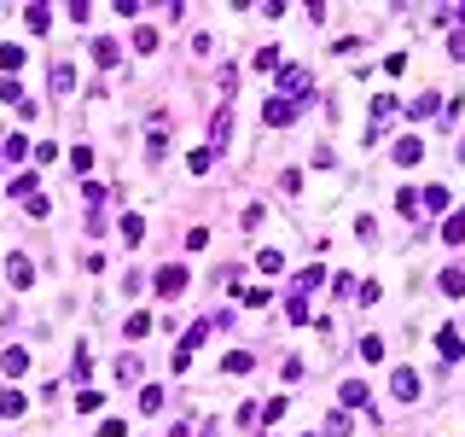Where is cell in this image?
Masks as SVG:
<instances>
[{"instance_id":"8","label":"cell","mask_w":465,"mask_h":437,"mask_svg":"<svg viewBox=\"0 0 465 437\" xmlns=\"http://www.w3.org/2000/svg\"><path fill=\"white\" fill-rule=\"evenodd\" d=\"M343 402H349V408H367V402H372V391H367L361 379H349V385H343Z\"/></svg>"},{"instance_id":"12","label":"cell","mask_w":465,"mask_h":437,"mask_svg":"<svg viewBox=\"0 0 465 437\" xmlns=\"http://www.w3.org/2000/svg\"><path fill=\"white\" fill-rule=\"evenodd\" d=\"M221 362H227V374H251V367H256V362H251V350H227Z\"/></svg>"},{"instance_id":"15","label":"cell","mask_w":465,"mask_h":437,"mask_svg":"<svg viewBox=\"0 0 465 437\" xmlns=\"http://www.w3.org/2000/svg\"><path fill=\"white\" fill-rule=\"evenodd\" d=\"M419 204H425V210H448V187H425Z\"/></svg>"},{"instance_id":"4","label":"cell","mask_w":465,"mask_h":437,"mask_svg":"<svg viewBox=\"0 0 465 437\" xmlns=\"http://www.w3.org/2000/svg\"><path fill=\"white\" fill-rule=\"evenodd\" d=\"M390 391L402 397V402H413L419 397V374H413V367H395V379H390Z\"/></svg>"},{"instance_id":"5","label":"cell","mask_w":465,"mask_h":437,"mask_svg":"<svg viewBox=\"0 0 465 437\" xmlns=\"http://www.w3.org/2000/svg\"><path fill=\"white\" fill-rule=\"evenodd\" d=\"M279 93H303V100H308V70L285 64V70H279Z\"/></svg>"},{"instance_id":"6","label":"cell","mask_w":465,"mask_h":437,"mask_svg":"<svg viewBox=\"0 0 465 437\" xmlns=\"http://www.w3.org/2000/svg\"><path fill=\"white\" fill-rule=\"evenodd\" d=\"M419 158H425V146H419V135H402V140H395V164H419Z\"/></svg>"},{"instance_id":"16","label":"cell","mask_w":465,"mask_h":437,"mask_svg":"<svg viewBox=\"0 0 465 437\" xmlns=\"http://www.w3.org/2000/svg\"><path fill=\"white\" fill-rule=\"evenodd\" d=\"M320 280H326V268H303V274H297V298H303V291H314Z\"/></svg>"},{"instance_id":"19","label":"cell","mask_w":465,"mask_h":437,"mask_svg":"<svg viewBox=\"0 0 465 437\" xmlns=\"http://www.w3.org/2000/svg\"><path fill=\"white\" fill-rule=\"evenodd\" d=\"M395 204H402V216H419V192H413V187L395 192Z\"/></svg>"},{"instance_id":"2","label":"cell","mask_w":465,"mask_h":437,"mask_svg":"<svg viewBox=\"0 0 465 437\" xmlns=\"http://www.w3.org/2000/svg\"><path fill=\"white\" fill-rule=\"evenodd\" d=\"M436 350H442V362H465V338H459L454 327H442V332H436Z\"/></svg>"},{"instance_id":"10","label":"cell","mask_w":465,"mask_h":437,"mask_svg":"<svg viewBox=\"0 0 465 437\" xmlns=\"http://www.w3.org/2000/svg\"><path fill=\"white\" fill-rule=\"evenodd\" d=\"M24 152H29V140H24V135H6V140H0V158H6V164H18Z\"/></svg>"},{"instance_id":"9","label":"cell","mask_w":465,"mask_h":437,"mask_svg":"<svg viewBox=\"0 0 465 437\" xmlns=\"http://www.w3.org/2000/svg\"><path fill=\"white\" fill-rule=\"evenodd\" d=\"M0 367H6V374H12V379H18V374H24V367H29V350H18V344H12L6 355H0Z\"/></svg>"},{"instance_id":"21","label":"cell","mask_w":465,"mask_h":437,"mask_svg":"<svg viewBox=\"0 0 465 437\" xmlns=\"http://www.w3.org/2000/svg\"><path fill=\"white\" fill-rule=\"evenodd\" d=\"M256 268H262V274H279V268H285V256H279V251H262Z\"/></svg>"},{"instance_id":"13","label":"cell","mask_w":465,"mask_h":437,"mask_svg":"<svg viewBox=\"0 0 465 437\" xmlns=\"http://www.w3.org/2000/svg\"><path fill=\"white\" fill-rule=\"evenodd\" d=\"M24 408H29V402H24L18 391H0V414H6V420H18Z\"/></svg>"},{"instance_id":"18","label":"cell","mask_w":465,"mask_h":437,"mask_svg":"<svg viewBox=\"0 0 465 437\" xmlns=\"http://www.w3.org/2000/svg\"><path fill=\"white\" fill-rule=\"evenodd\" d=\"M442 291H448V298H459V291H465V274L459 268H442Z\"/></svg>"},{"instance_id":"25","label":"cell","mask_w":465,"mask_h":437,"mask_svg":"<svg viewBox=\"0 0 465 437\" xmlns=\"http://www.w3.org/2000/svg\"><path fill=\"white\" fill-rule=\"evenodd\" d=\"M0 100H12V105H24V88H18V82H12V76H6V82H0Z\"/></svg>"},{"instance_id":"1","label":"cell","mask_w":465,"mask_h":437,"mask_svg":"<svg viewBox=\"0 0 465 437\" xmlns=\"http://www.w3.org/2000/svg\"><path fill=\"white\" fill-rule=\"evenodd\" d=\"M291 117H297V105H291V100H279V93H274L268 105H262V123H268V128H285Z\"/></svg>"},{"instance_id":"3","label":"cell","mask_w":465,"mask_h":437,"mask_svg":"<svg viewBox=\"0 0 465 437\" xmlns=\"http://www.w3.org/2000/svg\"><path fill=\"white\" fill-rule=\"evenodd\" d=\"M6 280L18 286V291H24V286H36V268H29V256H6Z\"/></svg>"},{"instance_id":"24","label":"cell","mask_w":465,"mask_h":437,"mask_svg":"<svg viewBox=\"0 0 465 437\" xmlns=\"http://www.w3.org/2000/svg\"><path fill=\"white\" fill-rule=\"evenodd\" d=\"M349 431V414H326V437H343Z\"/></svg>"},{"instance_id":"7","label":"cell","mask_w":465,"mask_h":437,"mask_svg":"<svg viewBox=\"0 0 465 437\" xmlns=\"http://www.w3.org/2000/svg\"><path fill=\"white\" fill-rule=\"evenodd\" d=\"M175 291H187V268H163L157 274V298H175Z\"/></svg>"},{"instance_id":"23","label":"cell","mask_w":465,"mask_h":437,"mask_svg":"<svg viewBox=\"0 0 465 437\" xmlns=\"http://www.w3.org/2000/svg\"><path fill=\"white\" fill-rule=\"evenodd\" d=\"M442 239H448V245H459V239H465V216H448V228H442Z\"/></svg>"},{"instance_id":"17","label":"cell","mask_w":465,"mask_h":437,"mask_svg":"<svg viewBox=\"0 0 465 437\" xmlns=\"http://www.w3.org/2000/svg\"><path fill=\"white\" fill-rule=\"evenodd\" d=\"M53 88H58V93L76 88V70H70V64H53Z\"/></svg>"},{"instance_id":"14","label":"cell","mask_w":465,"mask_h":437,"mask_svg":"<svg viewBox=\"0 0 465 437\" xmlns=\"http://www.w3.org/2000/svg\"><path fill=\"white\" fill-rule=\"evenodd\" d=\"M93 59L99 64H116V41L111 36H93Z\"/></svg>"},{"instance_id":"20","label":"cell","mask_w":465,"mask_h":437,"mask_svg":"<svg viewBox=\"0 0 465 437\" xmlns=\"http://www.w3.org/2000/svg\"><path fill=\"white\" fill-rule=\"evenodd\" d=\"M152 327H157L152 315H128V338H145V332H152Z\"/></svg>"},{"instance_id":"11","label":"cell","mask_w":465,"mask_h":437,"mask_svg":"<svg viewBox=\"0 0 465 437\" xmlns=\"http://www.w3.org/2000/svg\"><path fill=\"white\" fill-rule=\"evenodd\" d=\"M24 24L41 36V29H53V12H47V6H24Z\"/></svg>"},{"instance_id":"22","label":"cell","mask_w":465,"mask_h":437,"mask_svg":"<svg viewBox=\"0 0 465 437\" xmlns=\"http://www.w3.org/2000/svg\"><path fill=\"white\" fill-rule=\"evenodd\" d=\"M152 408H163V391H157V385H145V391H140V414H152Z\"/></svg>"}]
</instances>
